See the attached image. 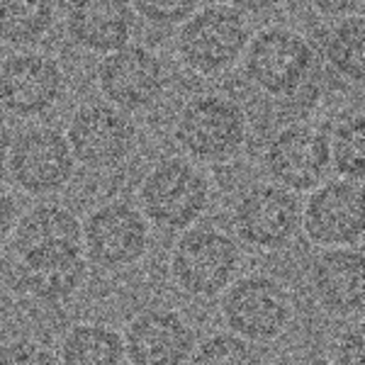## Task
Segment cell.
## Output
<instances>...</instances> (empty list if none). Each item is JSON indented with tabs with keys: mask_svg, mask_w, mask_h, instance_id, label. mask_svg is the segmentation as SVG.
<instances>
[{
	"mask_svg": "<svg viewBox=\"0 0 365 365\" xmlns=\"http://www.w3.org/2000/svg\"><path fill=\"white\" fill-rule=\"evenodd\" d=\"M244 268V249L217 225H192L178 234L168 256L170 282L192 299H215Z\"/></svg>",
	"mask_w": 365,
	"mask_h": 365,
	"instance_id": "cell-1",
	"label": "cell"
},
{
	"mask_svg": "<svg viewBox=\"0 0 365 365\" xmlns=\"http://www.w3.org/2000/svg\"><path fill=\"white\" fill-rule=\"evenodd\" d=\"M137 197V207L151 229L180 234L207 215L212 182L200 163L185 156H166L149 168Z\"/></svg>",
	"mask_w": 365,
	"mask_h": 365,
	"instance_id": "cell-2",
	"label": "cell"
},
{
	"mask_svg": "<svg viewBox=\"0 0 365 365\" xmlns=\"http://www.w3.org/2000/svg\"><path fill=\"white\" fill-rule=\"evenodd\" d=\"M173 139L195 163H227L241 154L249 139V117L237 100L205 93L182 105Z\"/></svg>",
	"mask_w": 365,
	"mask_h": 365,
	"instance_id": "cell-3",
	"label": "cell"
},
{
	"mask_svg": "<svg viewBox=\"0 0 365 365\" xmlns=\"http://www.w3.org/2000/svg\"><path fill=\"white\" fill-rule=\"evenodd\" d=\"M220 317L227 331L263 346L285 336L295 319V304L275 275L249 273L220 295Z\"/></svg>",
	"mask_w": 365,
	"mask_h": 365,
	"instance_id": "cell-4",
	"label": "cell"
},
{
	"mask_svg": "<svg viewBox=\"0 0 365 365\" xmlns=\"http://www.w3.org/2000/svg\"><path fill=\"white\" fill-rule=\"evenodd\" d=\"M251 27L246 15L227 3H212L197 8L178 29L175 49L180 61L197 76L227 73L241 61Z\"/></svg>",
	"mask_w": 365,
	"mask_h": 365,
	"instance_id": "cell-5",
	"label": "cell"
},
{
	"mask_svg": "<svg viewBox=\"0 0 365 365\" xmlns=\"http://www.w3.org/2000/svg\"><path fill=\"white\" fill-rule=\"evenodd\" d=\"M244 73L268 98H292L307 86L314 68V46L304 34L273 25L253 34L241 56Z\"/></svg>",
	"mask_w": 365,
	"mask_h": 365,
	"instance_id": "cell-6",
	"label": "cell"
},
{
	"mask_svg": "<svg viewBox=\"0 0 365 365\" xmlns=\"http://www.w3.org/2000/svg\"><path fill=\"white\" fill-rule=\"evenodd\" d=\"M302 200L278 182H251L232 205V232L241 246L282 251L299 234Z\"/></svg>",
	"mask_w": 365,
	"mask_h": 365,
	"instance_id": "cell-7",
	"label": "cell"
},
{
	"mask_svg": "<svg viewBox=\"0 0 365 365\" xmlns=\"http://www.w3.org/2000/svg\"><path fill=\"white\" fill-rule=\"evenodd\" d=\"M83 256L100 270H125L144 261L151 249V225L129 200H110L88 212Z\"/></svg>",
	"mask_w": 365,
	"mask_h": 365,
	"instance_id": "cell-8",
	"label": "cell"
},
{
	"mask_svg": "<svg viewBox=\"0 0 365 365\" xmlns=\"http://www.w3.org/2000/svg\"><path fill=\"white\" fill-rule=\"evenodd\" d=\"M63 137L76 163L91 170H110L125 163L132 154L137 127L120 108L105 100H93L73 110Z\"/></svg>",
	"mask_w": 365,
	"mask_h": 365,
	"instance_id": "cell-9",
	"label": "cell"
},
{
	"mask_svg": "<svg viewBox=\"0 0 365 365\" xmlns=\"http://www.w3.org/2000/svg\"><path fill=\"white\" fill-rule=\"evenodd\" d=\"M76 158L66 137L54 127H27L8 154V175L15 187L34 197H46L68 187L76 173Z\"/></svg>",
	"mask_w": 365,
	"mask_h": 365,
	"instance_id": "cell-10",
	"label": "cell"
},
{
	"mask_svg": "<svg viewBox=\"0 0 365 365\" xmlns=\"http://www.w3.org/2000/svg\"><path fill=\"white\" fill-rule=\"evenodd\" d=\"M365 229L363 185L356 180H324L302 202L299 232L317 249L361 246Z\"/></svg>",
	"mask_w": 365,
	"mask_h": 365,
	"instance_id": "cell-11",
	"label": "cell"
},
{
	"mask_svg": "<svg viewBox=\"0 0 365 365\" xmlns=\"http://www.w3.org/2000/svg\"><path fill=\"white\" fill-rule=\"evenodd\" d=\"M66 91V76L56 58L22 49L0 61V113L34 120L56 108Z\"/></svg>",
	"mask_w": 365,
	"mask_h": 365,
	"instance_id": "cell-12",
	"label": "cell"
},
{
	"mask_svg": "<svg viewBox=\"0 0 365 365\" xmlns=\"http://www.w3.org/2000/svg\"><path fill=\"white\" fill-rule=\"evenodd\" d=\"M96 81L105 103L129 115L151 108L163 98L168 86V71L154 49L129 42L122 49L100 58Z\"/></svg>",
	"mask_w": 365,
	"mask_h": 365,
	"instance_id": "cell-13",
	"label": "cell"
},
{
	"mask_svg": "<svg viewBox=\"0 0 365 365\" xmlns=\"http://www.w3.org/2000/svg\"><path fill=\"white\" fill-rule=\"evenodd\" d=\"M263 163H266L270 182H278L297 195L312 192L327 180V173L331 168L329 139L322 129L304 122L287 125L278 129L268 141Z\"/></svg>",
	"mask_w": 365,
	"mask_h": 365,
	"instance_id": "cell-14",
	"label": "cell"
},
{
	"mask_svg": "<svg viewBox=\"0 0 365 365\" xmlns=\"http://www.w3.org/2000/svg\"><path fill=\"white\" fill-rule=\"evenodd\" d=\"M125 351L129 365H187L197 346V331L182 312L146 307L127 322Z\"/></svg>",
	"mask_w": 365,
	"mask_h": 365,
	"instance_id": "cell-15",
	"label": "cell"
},
{
	"mask_svg": "<svg viewBox=\"0 0 365 365\" xmlns=\"http://www.w3.org/2000/svg\"><path fill=\"white\" fill-rule=\"evenodd\" d=\"M363 249H319L309 263L307 280L312 297L331 317H358L363 312L365 275H363Z\"/></svg>",
	"mask_w": 365,
	"mask_h": 365,
	"instance_id": "cell-16",
	"label": "cell"
},
{
	"mask_svg": "<svg viewBox=\"0 0 365 365\" xmlns=\"http://www.w3.org/2000/svg\"><path fill=\"white\" fill-rule=\"evenodd\" d=\"M91 263L81 249L15 258L10 287L37 302L58 304L83 290Z\"/></svg>",
	"mask_w": 365,
	"mask_h": 365,
	"instance_id": "cell-17",
	"label": "cell"
},
{
	"mask_svg": "<svg viewBox=\"0 0 365 365\" xmlns=\"http://www.w3.org/2000/svg\"><path fill=\"white\" fill-rule=\"evenodd\" d=\"M137 13L129 0H71L66 34L78 49L91 54H113L132 42Z\"/></svg>",
	"mask_w": 365,
	"mask_h": 365,
	"instance_id": "cell-18",
	"label": "cell"
},
{
	"mask_svg": "<svg viewBox=\"0 0 365 365\" xmlns=\"http://www.w3.org/2000/svg\"><path fill=\"white\" fill-rule=\"evenodd\" d=\"M8 244L13 258L51 251H83V222L66 205L39 202L22 212Z\"/></svg>",
	"mask_w": 365,
	"mask_h": 365,
	"instance_id": "cell-19",
	"label": "cell"
},
{
	"mask_svg": "<svg viewBox=\"0 0 365 365\" xmlns=\"http://www.w3.org/2000/svg\"><path fill=\"white\" fill-rule=\"evenodd\" d=\"M58 365H129L122 334L103 322H78L66 329L56 353Z\"/></svg>",
	"mask_w": 365,
	"mask_h": 365,
	"instance_id": "cell-20",
	"label": "cell"
},
{
	"mask_svg": "<svg viewBox=\"0 0 365 365\" xmlns=\"http://www.w3.org/2000/svg\"><path fill=\"white\" fill-rule=\"evenodd\" d=\"M322 56L341 78L361 83L365 73V22L361 15L334 20L322 34Z\"/></svg>",
	"mask_w": 365,
	"mask_h": 365,
	"instance_id": "cell-21",
	"label": "cell"
},
{
	"mask_svg": "<svg viewBox=\"0 0 365 365\" xmlns=\"http://www.w3.org/2000/svg\"><path fill=\"white\" fill-rule=\"evenodd\" d=\"M56 22V0H0V42L32 46Z\"/></svg>",
	"mask_w": 365,
	"mask_h": 365,
	"instance_id": "cell-22",
	"label": "cell"
},
{
	"mask_svg": "<svg viewBox=\"0 0 365 365\" xmlns=\"http://www.w3.org/2000/svg\"><path fill=\"white\" fill-rule=\"evenodd\" d=\"M329 139V158L331 168L339 173V178L346 180H363L365 166V120L361 113L346 115L344 120L334 127Z\"/></svg>",
	"mask_w": 365,
	"mask_h": 365,
	"instance_id": "cell-23",
	"label": "cell"
},
{
	"mask_svg": "<svg viewBox=\"0 0 365 365\" xmlns=\"http://www.w3.org/2000/svg\"><path fill=\"white\" fill-rule=\"evenodd\" d=\"M187 365H266V353L232 331H215L202 341L197 339Z\"/></svg>",
	"mask_w": 365,
	"mask_h": 365,
	"instance_id": "cell-24",
	"label": "cell"
},
{
	"mask_svg": "<svg viewBox=\"0 0 365 365\" xmlns=\"http://www.w3.org/2000/svg\"><path fill=\"white\" fill-rule=\"evenodd\" d=\"M129 3L134 13L156 27L182 25L200 8V0H129Z\"/></svg>",
	"mask_w": 365,
	"mask_h": 365,
	"instance_id": "cell-25",
	"label": "cell"
},
{
	"mask_svg": "<svg viewBox=\"0 0 365 365\" xmlns=\"http://www.w3.org/2000/svg\"><path fill=\"white\" fill-rule=\"evenodd\" d=\"M0 365H58L56 353L37 339H13L0 346Z\"/></svg>",
	"mask_w": 365,
	"mask_h": 365,
	"instance_id": "cell-26",
	"label": "cell"
},
{
	"mask_svg": "<svg viewBox=\"0 0 365 365\" xmlns=\"http://www.w3.org/2000/svg\"><path fill=\"white\" fill-rule=\"evenodd\" d=\"M363 329L349 327L339 334L331 346V365H363Z\"/></svg>",
	"mask_w": 365,
	"mask_h": 365,
	"instance_id": "cell-27",
	"label": "cell"
},
{
	"mask_svg": "<svg viewBox=\"0 0 365 365\" xmlns=\"http://www.w3.org/2000/svg\"><path fill=\"white\" fill-rule=\"evenodd\" d=\"M20 220V205L15 192L5 182H0V249L13 237V229Z\"/></svg>",
	"mask_w": 365,
	"mask_h": 365,
	"instance_id": "cell-28",
	"label": "cell"
},
{
	"mask_svg": "<svg viewBox=\"0 0 365 365\" xmlns=\"http://www.w3.org/2000/svg\"><path fill=\"white\" fill-rule=\"evenodd\" d=\"M314 13L329 20H341V17L361 15L363 0H307Z\"/></svg>",
	"mask_w": 365,
	"mask_h": 365,
	"instance_id": "cell-29",
	"label": "cell"
},
{
	"mask_svg": "<svg viewBox=\"0 0 365 365\" xmlns=\"http://www.w3.org/2000/svg\"><path fill=\"white\" fill-rule=\"evenodd\" d=\"M229 8L239 10L241 15H263L278 10L285 0H225Z\"/></svg>",
	"mask_w": 365,
	"mask_h": 365,
	"instance_id": "cell-30",
	"label": "cell"
},
{
	"mask_svg": "<svg viewBox=\"0 0 365 365\" xmlns=\"http://www.w3.org/2000/svg\"><path fill=\"white\" fill-rule=\"evenodd\" d=\"M10 146H13V129L8 125V117L0 113V168H5L8 163Z\"/></svg>",
	"mask_w": 365,
	"mask_h": 365,
	"instance_id": "cell-31",
	"label": "cell"
}]
</instances>
